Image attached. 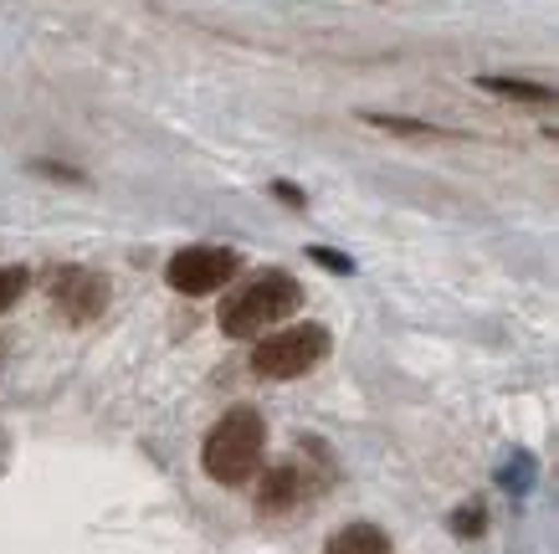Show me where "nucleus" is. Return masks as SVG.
Wrapping results in <instances>:
<instances>
[{"mask_svg":"<svg viewBox=\"0 0 559 554\" xmlns=\"http://www.w3.org/2000/svg\"><path fill=\"white\" fill-rule=\"evenodd\" d=\"M298 303H304V287H298V278L283 268L272 272H257V278H247L241 287H231L226 293V303H221V334L226 339H257L267 334L272 323H283L288 314H298Z\"/></svg>","mask_w":559,"mask_h":554,"instance_id":"f257e3e1","label":"nucleus"},{"mask_svg":"<svg viewBox=\"0 0 559 554\" xmlns=\"http://www.w3.org/2000/svg\"><path fill=\"white\" fill-rule=\"evenodd\" d=\"M262 447H267V426L252 405H231L226 416L211 426V437L201 447L205 478L221 487H241L252 483L257 468H262Z\"/></svg>","mask_w":559,"mask_h":554,"instance_id":"f03ea898","label":"nucleus"},{"mask_svg":"<svg viewBox=\"0 0 559 554\" xmlns=\"http://www.w3.org/2000/svg\"><path fill=\"white\" fill-rule=\"evenodd\" d=\"M334 350V339L323 323H298V329H277L252 350V369L262 380H298Z\"/></svg>","mask_w":559,"mask_h":554,"instance_id":"7ed1b4c3","label":"nucleus"},{"mask_svg":"<svg viewBox=\"0 0 559 554\" xmlns=\"http://www.w3.org/2000/svg\"><path fill=\"white\" fill-rule=\"evenodd\" d=\"M241 272V257L231 247H186V252L170 257L165 268V283L186 298H211L216 287H226Z\"/></svg>","mask_w":559,"mask_h":554,"instance_id":"20e7f679","label":"nucleus"},{"mask_svg":"<svg viewBox=\"0 0 559 554\" xmlns=\"http://www.w3.org/2000/svg\"><path fill=\"white\" fill-rule=\"evenodd\" d=\"M51 303H57L62 319L83 329V323L103 319V308H108V278H98L87 268H62L51 278Z\"/></svg>","mask_w":559,"mask_h":554,"instance_id":"39448f33","label":"nucleus"},{"mask_svg":"<svg viewBox=\"0 0 559 554\" xmlns=\"http://www.w3.org/2000/svg\"><path fill=\"white\" fill-rule=\"evenodd\" d=\"M308 493V483H304V472L298 468H277V472H267L262 478V493H257V508L262 514H288L298 498Z\"/></svg>","mask_w":559,"mask_h":554,"instance_id":"423d86ee","label":"nucleus"},{"mask_svg":"<svg viewBox=\"0 0 559 554\" xmlns=\"http://www.w3.org/2000/svg\"><path fill=\"white\" fill-rule=\"evenodd\" d=\"M323 554H390V534L374 523H344Z\"/></svg>","mask_w":559,"mask_h":554,"instance_id":"0eeeda50","label":"nucleus"},{"mask_svg":"<svg viewBox=\"0 0 559 554\" xmlns=\"http://www.w3.org/2000/svg\"><path fill=\"white\" fill-rule=\"evenodd\" d=\"M488 93H503V98H528V103H549V87H528L519 78H483Z\"/></svg>","mask_w":559,"mask_h":554,"instance_id":"6e6552de","label":"nucleus"},{"mask_svg":"<svg viewBox=\"0 0 559 554\" xmlns=\"http://www.w3.org/2000/svg\"><path fill=\"white\" fill-rule=\"evenodd\" d=\"M26 283H32L26 268H0V314H11V308H16L21 293H26Z\"/></svg>","mask_w":559,"mask_h":554,"instance_id":"1a4fd4ad","label":"nucleus"}]
</instances>
